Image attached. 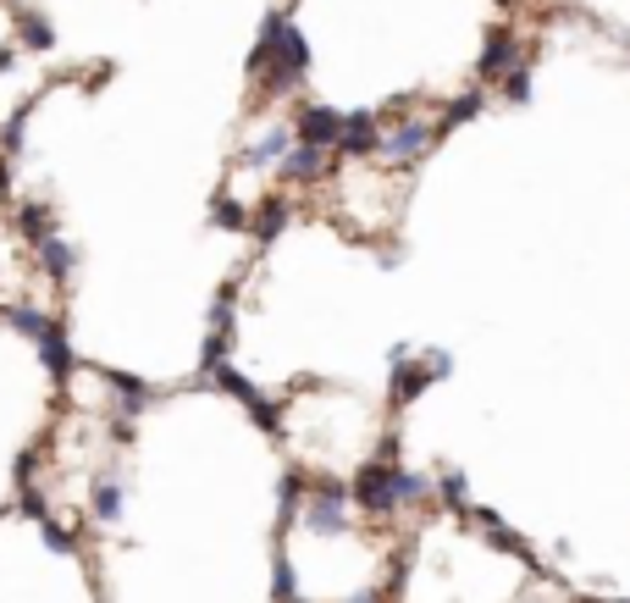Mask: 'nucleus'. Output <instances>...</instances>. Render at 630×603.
<instances>
[{
  "mask_svg": "<svg viewBox=\"0 0 630 603\" xmlns=\"http://www.w3.org/2000/svg\"><path fill=\"white\" fill-rule=\"evenodd\" d=\"M34 249V267H39V277H50V283H72L78 277V261L83 255L72 249V238L56 227V233H45L39 244H28Z\"/></svg>",
  "mask_w": 630,
  "mask_h": 603,
  "instance_id": "f257e3e1",
  "label": "nucleus"
},
{
  "mask_svg": "<svg viewBox=\"0 0 630 603\" xmlns=\"http://www.w3.org/2000/svg\"><path fill=\"white\" fill-rule=\"evenodd\" d=\"M122 515H128V482L122 476H95V482H88V521L117 527Z\"/></svg>",
  "mask_w": 630,
  "mask_h": 603,
  "instance_id": "f03ea898",
  "label": "nucleus"
},
{
  "mask_svg": "<svg viewBox=\"0 0 630 603\" xmlns=\"http://www.w3.org/2000/svg\"><path fill=\"white\" fill-rule=\"evenodd\" d=\"M17 28H23V45H28V50H56V28H50L45 17L23 12V23H17Z\"/></svg>",
  "mask_w": 630,
  "mask_h": 603,
  "instance_id": "39448f33",
  "label": "nucleus"
},
{
  "mask_svg": "<svg viewBox=\"0 0 630 603\" xmlns=\"http://www.w3.org/2000/svg\"><path fill=\"white\" fill-rule=\"evenodd\" d=\"M56 227H61V222H56V211H50L45 200H23V205H17V233H23L28 244H39V238L56 233Z\"/></svg>",
  "mask_w": 630,
  "mask_h": 603,
  "instance_id": "20e7f679",
  "label": "nucleus"
},
{
  "mask_svg": "<svg viewBox=\"0 0 630 603\" xmlns=\"http://www.w3.org/2000/svg\"><path fill=\"white\" fill-rule=\"evenodd\" d=\"M50 321H56V316H50L45 305H34V299H0V327H12V332H23V338H39Z\"/></svg>",
  "mask_w": 630,
  "mask_h": 603,
  "instance_id": "7ed1b4c3",
  "label": "nucleus"
}]
</instances>
